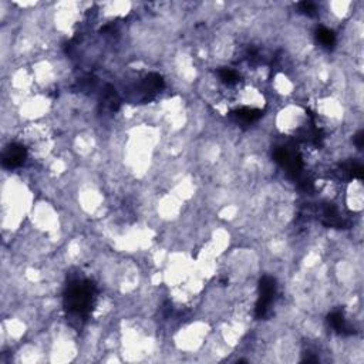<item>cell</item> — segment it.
Segmentation results:
<instances>
[{"instance_id": "6da1fadb", "label": "cell", "mask_w": 364, "mask_h": 364, "mask_svg": "<svg viewBox=\"0 0 364 364\" xmlns=\"http://www.w3.org/2000/svg\"><path fill=\"white\" fill-rule=\"evenodd\" d=\"M94 286L87 280H80L68 286L64 296V306L70 315L84 318L91 310L94 302Z\"/></svg>"}, {"instance_id": "7a4b0ae2", "label": "cell", "mask_w": 364, "mask_h": 364, "mask_svg": "<svg viewBox=\"0 0 364 364\" xmlns=\"http://www.w3.org/2000/svg\"><path fill=\"white\" fill-rule=\"evenodd\" d=\"M259 300H258V304H256V316L258 318H263L266 316L271 304L273 302V297H274V292H276V285H274V280L269 276H265L262 280H260V286H259Z\"/></svg>"}, {"instance_id": "3957f363", "label": "cell", "mask_w": 364, "mask_h": 364, "mask_svg": "<svg viewBox=\"0 0 364 364\" xmlns=\"http://www.w3.org/2000/svg\"><path fill=\"white\" fill-rule=\"evenodd\" d=\"M26 158V150L19 144H12L3 154V167L6 168H16L20 167Z\"/></svg>"}, {"instance_id": "277c9868", "label": "cell", "mask_w": 364, "mask_h": 364, "mask_svg": "<svg viewBox=\"0 0 364 364\" xmlns=\"http://www.w3.org/2000/svg\"><path fill=\"white\" fill-rule=\"evenodd\" d=\"M162 87H164V80L159 74L152 73L144 80V91L147 94H154V92L161 90Z\"/></svg>"}, {"instance_id": "5b68a950", "label": "cell", "mask_w": 364, "mask_h": 364, "mask_svg": "<svg viewBox=\"0 0 364 364\" xmlns=\"http://www.w3.org/2000/svg\"><path fill=\"white\" fill-rule=\"evenodd\" d=\"M235 117L243 122H252L262 117V111L256 108H241L235 113Z\"/></svg>"}, {"instance_id": "8992f818", "label": "cell", "mask_w": 364, "mask_h": 364, "mask_svg": "<svg viewBox=\"0 0 364 364\" xmlns=\"http://www.w3.org/2000/svg\"><path fill=\"white\" fill-rule=\"evenodd\" d=\"M318 42L321 43V46H324V47H327V48L333 47V46H334V42H336V36H334V33H333L332 30L326 29V27L318 29Z\"/></svg>"}, {"instance_id": "52a82bcc", "label": "cell", "mask_w": 364, "mask_h": 364, "mask_svg": "<svg viewBox=\"0 0 364 364\" xmlns=\"http://www.w3.org/2000/svg\"><path fill=\"white\" fill-rule=\"evenodd\" d=\"M329 323H330V326H332L334 330H337V332H340V333H344L346 330H349V327H347V324H346V320H344V318H343V315H341L340 312H336V313L330 315Z\"/></svg>"}, {"instance_id": "ba28073f", "label": "cell", "mask_w": 364, "mask_h": 364, "mask_svg": "<svg viewBox=\"0 0 364 364\" xmlns=\"http://www.w3.org/2000/svg\"><path fill=\"white\" fill-rule=\"evenodd\" d=\"M219 76H221V80L224 81V83H227V84H235L236 81H238V74L233 71V70H230V68H222L221 71H219Z\"/></svg>"}, {"instance_id": "9c48e42d", "label": "cell", "mask_w": 364, "mask_h": 364, "mask_svg": "<svg viewBox=\"0 0 364 364\" xmlns=\"http://www.w3.org/2000/svg\"><path fill=\"white\" fill-rule=\"evenodd\" d=\"M299 7H300V10H302L303 13H306V15H313V13L316 12V4L312 3V1H303V3L299 4Z\"/></svg>"}, {"instance_id": "30bf717a", "label": "cell", "mask_w": 364, "mask_h": 364, "mask_svg": "<svg viewBox=\"0 0 364 364\" xmlns=\"http://www.w3.org/2000/svg\"><path fill=\"white\" fill-rule=\"evenodd\" d=\"M363 133H360V134H357L356 136V144H357V147L359 148H362L363 147Z\"/></svg>"}]
</instances>
